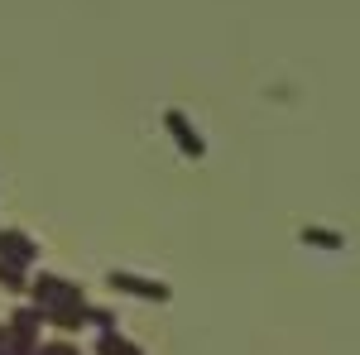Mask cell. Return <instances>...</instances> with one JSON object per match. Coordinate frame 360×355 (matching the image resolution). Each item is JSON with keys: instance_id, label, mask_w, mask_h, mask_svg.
I'll return each instance as SVG.
<instances>
[{"instance_id": "277c9868", "label": "cell", "mask_w": 360, "mask_h": 355, "mask_svg": "<svg viewBox=\"0 0 360 355\" xmlns=\"http://www.w3.org/2000/svg\"><path fill=\"white\" fill-rule=\"evenodd\" d=\"M0 283H5L10 293H25V288H29L25 269H20V264H5V259H0Z\"/></svg>"}, {"instance_id": "3957f363", "label": "cell", "mask_w": 360, "mask_h": 355, "mask_svg": "<svg viewBox=\"0 0 360 355\" xmlns=\"http://www.w3.org/2000/svg\"><path fill=\"white\" fill-rule=\"evenodd\" d=\"M303 245H317V250H341V235H336V231H322V226H303Z\"/></svg>"}, {"instance_id": "6da1fadb", "label": "cell", "mask_w": 360, "mask_h": 355, "mask_svg": "<svg viewBox=\"0 0 360 355\" xmlns=\"http://www.w3.org/2000/svg\"><path fill=\"white\" fill-rule=\"evenodd\" d=\"M164 130H168V139L178 144V154H183V159H202V154H207L202 135L193 130V120H188L183 110H164Z\"/></svg>"}, {"instance_id": "5b68a950", "label": "cell", "mask_w": 360, "mask_h": 355, "mask_svg": "<svg viewBox=\"0 0 360 355\" xmlns=\"http://www.w3.org/2000/svg\"><path fill=\"white\" fill-rule=\"evenodd\" d=\"M101 355H139V351L130 346V341H120L115 331H106V336H101Z\"/></svg>"}, {"instance_id": "7a4b0ae2", "label": "cell", "mask_w": 360, "mask_h": 355, "mask_svg": "<svg viewBox=\"0 0 360 355\" xmlns=\"http://www.w3.org/2000/svg\"><path fill=\"white\" fill-rule=\"evenodd\" d=\"M106 283H111V288H115V293H130V298H154V302H164L168 298V288H164V283H154V278H139V273H125V269H120V273H106Z\"/></svg>"}]
</instances>
